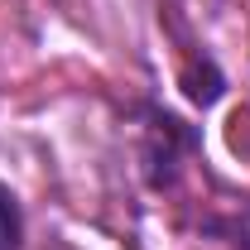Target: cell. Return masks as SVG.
I'll use <instances>...</instances> for the list:
<instances>
[{
	"label": "cell",
	"instance_id": "obj_1",
	"mask_svg": "<svg viewBox=\"0 0 250 250\" xmlns=\"http://www.w3.org/2000/svg\"><path fill=\"white\" fill-rule=\"evenodd\" d=\"M197 149V135L188 130L178 116L168 111H149V145H145V168H149V183L168 188L183 168V154Z\"/></svg>",
	"mask_w": 250,
	"mask_h": 250
},
{
	"label": "cell",
	"instance_id": "obj_2",
	"mask_svg": "<svg viewBox=\"0 0 250 250\" xmlns=\"http://www.w3.org/2000/svg\"><path fill=\"white\" fill-rule=\"evenodd\" d=\"M24 246V212H20V197L0 183V250H20Z\"/></svg>",
	"mask_w": 250,
	"mask_h": 250
},
{
	"label": "cell",
	"instance_id": "obj_3",
	"mask_svg": "<svg viewBox=\"0 0 250 250\" xmlns=\"http://www.w3.org/2000/svg\"><path fill=\"white\" fill-rule=\"evenodd\" d=\"M212 231H221L231 246L250 250V202H241V212H236L231 221H212Z\"/></svg>",
	"mask_w": 250,
	"mask_h": 250
}]
</instances>
